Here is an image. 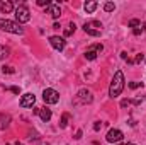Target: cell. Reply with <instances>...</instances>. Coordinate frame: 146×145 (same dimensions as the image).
Returning a JSON list of instances; mask_svg holds the SVG:
<instances>
[{
    "instance_id": "obj_1",
    "label": "cell",
    "mask_w": 146,
    "mask_h": 145,
    "mask_svg": "<svg viewBox=\"0 0 146 145\" xmlns=\"http://www.w3.org/2000/svg\"><path fill=\"white\" fill-rule=\"evenodd\" d=\"M122 89H124V73L121 72V70H117V72L114 73L112 82H110L109 96L112 97V99L119 97V96H121V92H122Z\"/></svg>"
},
{
    "instance_id": "obj_2",
    "label": "cell",
    "mask_w": 146,
    "mask_h": 145,
    "mask_svg": "<svg viewBox=\"0 0 146 145\" xmlns=\"http://www.w3.org/2000/svg\"><path fill=\"white\" fill-rule=\"evenodd\" d=\"M0 29L7 31V33H12V34H24V29L21 28V24L14 22V21H9V19H0Z\"/></svg>"
},
{
    "instance_id": "obj_3",
    "label": "cell",
    "mask_w": 146,
    "mask_h": 145,
    "mask_svg": "<svg viewBox=\"0 0 146 145\" xmlns=\"http://www.w3.org/2000/svg\"><path fill=\"white\" fill-rule=\"evenodd\" d=\"M83 31L94 38L100 36L102 34V22H99V21H88V22L83 24Z\"/></svg>"
},
{
    "instance_id": "obj_4",
    "label": "cell",
    "mask_w": 146,
    "mask_h": 145,
    "mask_svg": "<svg viewBox=\"0 0 146 145\" xmlns=\"http://www.w3.org/2000/svg\"><path fill=\"white\" fill-rule=\"evenodd\" d=\"M15 19L19 21V24L21 22H29L31 21V10L22 3V5H17V9H15Z\"/></svg>"
},
{
    "instance_id": "obj_5",
    "label": "cell",
    "mask_w": 146,
    "mask_h": 145,
    "mask_svg": "<svg viewBox=\"0 0 146 145\" xmlns=\"http://www.w3.org/2000/svg\"><path fill=\"white\" fill-rule=\"evenodd\" d=\"M42 101L46 104H56L60 101V94L54 89H44L42 91Z\"/></svg>"
},
{
    "instance_id": "obj_6",
    "label": "cell",
    "mask_w": 146,
    "mask_h": 145,
    "mask_svg": "<svg viewBox=\"0 0 146 145\" xmlns=\"http://www.w3.org/2000/svg\"><path fill=\"white\" fill-rule=\"evenodd\" d=\"M76 101L82 103V104H90L94 101V96H92V92L88 89H80L78 94H76Z\"/></svg>"
},
{
    "instance_id": "obj_7",
    "label": "cell",
    "mask_w": 146,
    "mask_h": 145,
    "mask_svg": "<svg viewBox=\"0 0 146 145\" xmlns=\"http://www.w3.org/2000/svg\"><path fill=\"white\" fill-rule=\"evenodd\" d=\"M122 132L121 130H117V128H112V130H109V133H107V142H110V144L114 145V144H119L121 140H122Z\"/></svg>"
},
{
    "instance_id": "obj_8",
    "label": "cell",
    "mask_w": 146,
    "mask_h": 145,
    "mask_svg": "<svg viewBox=\"0 0 146 145\" xmlns=\"http://www.w3.org/2000/svg\"><path fill=\"white\" fill-rule=\"evenodd\" d=\"M49 44H51L54 50L63 51V50H65V46H66V41H65L63 38H60V36H51V38H49Z\"/></svg>"
},
{
    "instance_id": "obj_9",
    "label": "cell",
    "mask_w": 146,
    "mask_h": 145,
    "mask_svg": "<svg viewBox=\"0 0 146 145\" xmlns=\"http://www.w3.org/2000/svg\"><path fill=\"white\" fill-rule=\"evenodd\" d=\"M46 14H49L53 19H58V17L61 15V9H60V3H54V2H51V3L46 7Z\"/></svg>"
},
{
    "instance_id": "obj_10",
    "label": "cell",
    "mask_w": 146,
    "mask_h": 145,
    "mask_svg": "<svg viewBox=\"0 0 146 145\" xmlns=\"http://www.w3.org/2000/svg\"><path fill=\"white\" fill-rule=\"evenodd\" d=\"M34 103H36V96L31 94V92H27V94H24V96L21 97V106H22V108H33Z\"/></svg>"
},
{
    "instance_id": "obj_11",
    "label": "cell",
    "mask_w": 146,
    "mask_h": 145,
    "mask_svg": "<svg viewBox=\"0 0 146 145\" xmlns=\"http://www.w3.org/2000/svg\"><path fill=\"white\" fill-rule=\"evenodd\" d=\"M0 10H2L3 14H9V12L14 10V3H12L10 0H0Z\"/></svg>"
},
{
    "instance_id": "obj_12",
    "label": "cell",
    "mask_w": 146,
    "mask_h": 145,
    "mask_svg": "<svg viewBox=\"0 0 146 145\" xmlns=\"http://www.w3.org/2000/svg\"><path fill=\"white\" fill-rule=\"evenodd\" d=\"M39 116L42 121H49L51 119V109L48 108H39Z\"/></svg>"
},
{
    "instance_id": "obj_13",
    "label": "cell",
    "mask_w": 146,
    "mask_h": 145,
    "mask_svg": "<svg viewBox=\"0 0 146 145\" xmlns=\"http://www.w3.org/2000/svg\"><path fill=\"white\" fill-rule=\"evenodd\" d=\"M95 9H97V2H95V0H90V2L85 3V10H87L88 14H92Z\"/></svg>"
},
{
    "instance_id": "obj_14",
    "label": "cell",
    "mask_w": 146,
    "mask_h": 145,
    "mask_svg": "<svg viewBox=\"0 0 146 145\" xmlns=\"http://www.w3.org/2000/svg\"><path fill=\"white\" fill-rule=\"evenodd\" d=\"M10 56V50L7 48V46H2L0 44V60H5V58H9Z\"/></svg>"
},
{
    "instance_id": "obj_15",
    "label": "cell",
    "mask_w": 146,
    "mask_h": 145,
    "mask_svg": "<svg viewBox=\"0 0 146 145\" xmlns=\"http://www.w3.org/2000/svg\"><path fill=\"white\" fill-rule=\"evenodd\" d=\"M0 121H2V128H7L9 126V123H10V116L9 114H0Z\"/></svg>"
},
{
    "instance_id": "obj_16",
    "label": "cell",
    "mask_w": 146,
    "mask_h": 145,
    "mask_svg": "<svg viewBox=\"0 0 146 145\" xmlns=\"http://www.w3.org/2000/svg\"><path fill=\"white\" fill-rule=\"evenodd\" d=\"M97 55H99V53H97V51H92V50H87V51H85V58H87V60H90V62H92V60H95V58H97Z\"/></svg>"
},
{
    "instance_id": "obj_17",
    "label": "cell",
    "mask_w": 146,
    "mask_h": 145,
    "mask_svg": "<svg viewBox=\"0 0 146 145\" xmlns=\"http://www.w3.org/2000/svg\"><path fill=\"white\" fill-rule=\"evenodd\" d=\"M68 119H70V114L65 113V114L61 116V123H60V126H61V128H66V126H68Z\"/></svg>"
},
{
    "instance_id": "obj_18",
    "label": "cell",
    "mask_w": 146,
    "mask_h": 145,
    "mask_svg": "<svg viewBox=\"0 0 146 145\" xmlns=\"http://www.w3.org/2000/svg\"><path fill=\"white\" fill-rule=\"evenodd\" d=\"M75 29H76L75 22H70V24H68V28L65 29V36H70V34H73V33H75Z\"/></svg>"
},
{
    "instance_id": "obj_19",
    "label": "cell",
    "mask_w": 146,
    "mask_h": 145,
    "mask_svg": "<svg viewBox=\"0 0 146 145\" xmlns=\"http://www.w3.org/2000/svg\"><path fill=\"white\" fill-rule=\"evenodd\" d=\"M114 9H115V3H112V2H106L104 3V10L106 12H112Z\"/></svg>"
},
{
    "instance_id": "obj_20",
    "label": "cell",
    "mask_w": 146,
    "mask_h": 145,
    "mask_svg": "<svg viewBox=\"0 0 146 145\" xmlns=\"http://www.w3.org/2000/svg\"><path fill=\"white\" fill-rule=\"evenodd\" d=\"M88 50H92V51H97V53H100V51L104 50V46H102V44H92V46H90Z\"/></svg>"
},
{
    "instance_id": "obj_21",
    "label": "cell",
    "mask_w": 146,
    "mask_h": 145,
    "mask_svg": "<svg viewBox=\"0 0 146 145\" xmlns=\"http://www.w3.org/2000/svg\"><path fill=\"white\" fill-rule=\"evenodd\" d=\"M143 60H145V56L139 53V55H136V56H134V60H131L129 63H139V62H143Z\"/></svg>"
},
{
    "instance_id": "obj_22",
    "label": "cell",
    "mask_w": 146,
    "mask_h": 145,
    "mask_svg": "<svg viewBox=\"0 0 146 145\" xmlns=\"http://www.w3.org/2000/svg\"><path fill=\"white\" fill-rule=\"evenodd\" d=\"M141 24V21H138V19H131L129 21V28H138Z\"/></svg>"
},
{
    "instance_id": "obj_23",
    "label": "cell",
    "mask_w": 146,
    "mask_h": 145,
    "mask_svg": "<svg viewBox=\"0 0 146 145\" xmlns=\"http://www.w3.org/2000/svg\"><path fill=\"white\" fill-rule=\"evenodd\" d=\"M29 140H39V135L36 132H29Z\"/></svg>"
},
{
    "instance_id": "obj_24",
    "label": "cell",
    "mask_w": 146,
    "mask_h": 145,
    "mask_svg": "<svg viewBox=\"0 0 146 145\" xmlns=\"http://www.w3.org/2000/svg\"><path fill=\"white\" fill-rule=\"evenodd\" d=\"M2 72H3V73H14L15 70H14V67H3V68H2Z\"/></svg>"
},
{
    "instance_id": "obj_25",
    "label": "cell",
    "mask_w": 146,
    "mask_h": 145,
    "mask_svg": "<svg viewBox=\"0 0 146 145\" xmlns=\"http://www.w3.org/2000/svg\"><path fill=\"white\" fill-rule=\"evenodd\" d=\"M51 2H48V0H37V5H41V7H48Z\"/></svg>"
},
{
    "instance_id": "obj_26",
    "label": "cell",
    "mask_w": 146,
    "mask_h": 145,
    "mask_svg": "<svg viewBox=\"0 0 146 145\" xmlns=\"http://www.w3.org/2000/svg\"><path fill=\"white\" fill-rule=\"evenodd\" d=\"M141 85H143L141 82H131V84H129V87H131V89H138V87H141Z\"/></svg>"
},
{
    "instance_id": "obj_27",
    "label": "cell",
    "mask_w": 146,
    "mask_h": 145,
    "mask_svg": "<svg viewBox=\"0 0 146 145\" xmlns=\"http://www.w3.org/2000/svg\"><path fill=\"white\" fill-rule=\"evenodd\" d=\"M5 89H9V91H12L14 94H19V92H21V89H19V87H5Z\"/></svg>"
},
{
    "instance_id": "obj_28",
    "label": "cell",
    "mask_w": 146,
    "mask_h": 145,
    "mask_svg": "<svg viewBox=\"0 0 146 145\" xmlns=\"http://www.w3.org/2000/svg\"><path fill=\"white\" fill-rule=\"evenodd\" d=\"M100 128H102V123H100V121H95V125H94V130H95V132H99Z\"/></svg>"
},
{
    "instance_id": "obj_29",
    "label": "cell",
    "mask_w": 146,
    "mask_h": 145,
    "mask_svg": "<svg viewBox=\"0 0 146 145\" xmlns=\"http://www.w3.org/2000/svg\"><path fill=\"white\" fill-rule=\"evenodd\" d=\"M129 104H131V101H129V99H124V101L121 103V106H122V108H126V106H129Z\"/></svg>"
},
{
    "instance_id": "obj_30",
    "label": "cell",
    "mask_w": 146,
    "mask_h": 145,
    "mask_svg": "<svg viewBox=\"0 0 146 145\" xmlns=\"http://www.w3.org/2000/svg\"><path fill=\"white\" fill-rule=\"evenodd\" d=\"M75 138H76V140H78V138H82V130H78V132L75 133Z\"/></svg>"
},
{
    "instance_id": "obj_31",
    "label": "cell",
    "mask_w": 146,
    "mask_h": 145,
    "mask_svg": "<svg viewBox=\"0 0 146 145\" xmlns=\"http://www.w3.org/2000/svg\"><path fill=\"white\" fill-rule=\"evenodd\" d=\"M141 33H143V29H138V28H136V29H134V34H136V36H139V34H141Z\"/></svg>"
},
{
    "instance_id": "obj_32",
    "label": "cell",
    "mask_w": 146,
    "mask_h": 145,
    "mask_svg": "<svg viewBox=\"0 0 146 145\" xmlns=\"http://www.w3.org/2000/svg\"><path fill=\"white\" fill-rule=\"evenodd\" d=\"M121 56H122V60H127V53H126V51H122Z\"/></svg>"
},
{
    "instance_id": "obj_33",
    "label": "cell",
    "mask_w": 146,
    "mask_h": 145,
    "mask_svg": "<svg viewBox=\"0 0 146 145\" xmlns=\"http://www.w3.org/2000/svg\"><path fill=\"white\" fill-rule=\"evenodd\" d=\"M124 145H134V144H124Z\"/></svg>"
},
{
    "instance_id": "obj_34",
    "label": "cell",
    "mask_w": 146,
    "mask_h": 145,
    "mask_svg": "<svg viewBox=\"0 0 146 145\" xmlns=\"http://www.w3.org/2000/svg\"><path fill=\"white\" fill-rule=\"evenodd\" d=\"M94 145H99V144H97V142H94Z\"/></svg>"
},
{
    "instance_id": "obj_35",
    "label": "cell",
    "mask_w": 146,
    "mask_h": 145,
    "mask_svg": "<svg viewBox=\"0 0 146 145\" xmlns=\"http://www.w3.org/2000/svg\"><path fill=\"white\" fill-rule=\"evenodd\" d=\"M114 145H117V144H114Z\"/></svg>"
}]
</instances>
